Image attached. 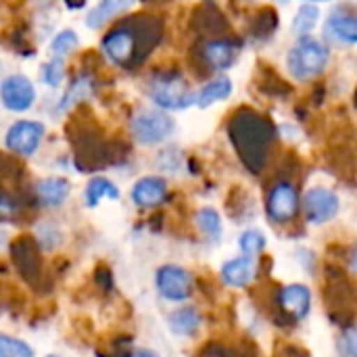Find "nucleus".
<instances>
[{
	"mask_svg": "<svg viewBox=\"0 0 357 357\" xmlns=\"http://www.w3.org/2000/svg\"><path fill=\"white\" fill-rule=\"evenodd\" d=\"M163 33L161 19L155 15H134L123 19L102 38V54L117 67H138L159 44Z\"/></svg>",
	"mask_w": 357,
	"mask_h": 357,
	"instance_id": "f257e3e1",
	"label": "nucleus"
},
{
	"mask_svg": "<svg viewBox=\"0 0 357 357\" xmlns=\"http://www.w3.org/2000/svg\"><path fill=\"white\" fill-rule=\"evenodd\" d=\"M228 132L238 151L241 161L251 172H259L266 163L268 149L276 136L272 123L266 117H261L249 109H243L230 119Z\"/></svg>",
	"mask_w": 357,
	"mask_h": 357,
	"instance_id": "f03ea898",
	"label": "nucleus"
},
{
	"mask_svg": "<svg viewBox=\"0 0 357 357\" xmlns=\"http://www.w3.org/2000/svg\"><path fill=\"white\" fill-rule=\"evenodd\" d=\"M67 138L75 151V165L79 172L102 169L119 159L117 144L105 140L100 128L90 115H77L67 123Z\"/></svg>",
	"mask_w": 357,
	"mask_h": 357,
	"instance_id": "7ed1b4c3",
	"label": "nucleus"
},
{
	"mask_svg": "<svg viewBox=\"0 0 357 357\" xmlns=\"http://www.w3.org/2000/svg\"><path fill=\"white\" fill-rule=\"evenodd\" d=\"M10 259L17 270V274L23 278L25 284H29L38 293H48L50 278L42 259V249L36 238L29 234H21L10 243Z\"/></svg>",
	"mask_w": 357,
	"mask_h": 357,
	"instance_id": "20e7f679",
	"label": "nucleus"
},
{
	"mask_svg": "<svg viewBox=\"0 0 357 357\" xmlns=\"http://www.w3.org/2000/svg\"><path fill=\"white\" fill-rule=\"evenodd\" d=\"M287 65H289V71L293 73L295 79H301V82L312 79V77L320 75L326 69V65H328V48L320 40H316L312 36H305L289 52Z\"/></svg>",
	"mask_w": 357,
	"mask_h": 357,
	"instance_id": "39448f33",
	"label": "nucleus"
},
{
	"mask_svg": "<svg viewBox=\"0 0 357 357\" xmlns=\"http://www.w3.org/2000/svg\"><path fill=\"white\" fill-rule=\"evenodd\" d=\"M149 96L155 105L167 111H180L190 107L197 98L192 96L188 82L180 71H163L157 73L149 86Z\"/></svg>",
	"mask_w": 357,
	"mask_h": 357,
	"instance_id": "423d86ee",
	"label": "nucleus"
},
{
	"mask_svg": "<svg viewBox=\"0 0 357 357\" xmlns=\"http://www.w3.org/2000/svg\"><path fill=\"white\" fill-rule=\"evenodd\" d=\"M174 119L167 113L144 109L138 111L132 119V134L142 144H157L163 142L174 132Z\"/></svg>",
	"mask_w": 357,
	"mask_h": 357,
	"instance_id": "0eeeda50",
	"label": "nucleus"
},
{
	"mask_svg": "<svg viewBox=\"0 0 357 357\" xmlns=\"http://www.w3.org/2000/svg\"><path fill=\"white\" fill-rule=\"evenodd\" d=\"M0 100L8 111L23 113L36 102V88L25 75H8L0 82Z\"/></svg>",
	"mask_w": 357,
	"mask_h": 357,
	"instance_id": "6e6552de",
	"label": "nucleus"
},
{
	"mask_svg": "<svg viewBox=\"0 0 357 357\" xmlns=\"http://www.w3.org/2000/svg\"><path fill=\"white\" fill-rule=\"evenodd\" d=\"M44 138V126L40 121H15L6 132V149L13 155L29 157L38 151L40 142Z\"/></svg>",
	"mask_w": 357,
	"mask_h": 357,
	"instance_id": "1a4fd4ad",
	"label": "nucleus"
},
{
	"mask_svg": "<svg viewBox=\"0 0 357 357\" xmlns=\"http://www.w3.org/2000/svg\"><path fill=\"white\" fill-rule=\"evenodd\" d=\"M157 291L167 301H186L192 295V276L180 266H163L157 272Z\"/></svg>",
	"mask_w": 357,
	"mask_h": 357,
	"instance_id": "9d476101",
	"label": "nucleus"
},
{
	"mask_svg": "<svg viewBox=\"0 0 357 357\" xmlns=\"http://www.w3.org/2000/svg\"><path fill=\"white\" fill-rule=\"evenodd\" d=\"M303 209H305V218L312 224H326L333 218H337L339 209H341V201L339 197L322 186L310 188L305 192L303 199Z\"/></svg>",
	"mask_w": 357,
	"mask_h": 357,
	"instance_id": "9b49d317",
	"label": "nucleus"
},
{
	"mask_svg": "<svg viewBox=\"0 0 357 357\" xmlns=\"http://www.w3.org/2000/svg\"><path fill=\"white\" fill-rule=\"evenodd\" d=\"M299 209V197L293 184L289 182H280L270 190L268 197V213L274 222H291L297 215Z\"/></svg>",
	"mask_w": 357,
	"mask_h": 357,
	"instance_id": "f8f14e48",
	"label": "nucleus"
},
{
	"mask_svg": "<svg viewBox=\"0 0 357 357\" xmlns=\"http://www.w3.org/2000/svg\"><path fill=\"white\" fill-rule=\"evenodd\" d=\"M278 303L287 316H291L295 320H303V318H307L310 307H312V293L303 284H289V287L280 289Z\"/></svg>",
	"mask_w": 357,
	"mask_h": 357,
	"instance_id": "ddd939ff",
	"label": "nucleus"
},
{
	"mask_svg": "<svg viewBox=\"0 0 357 357\" xmlns=\"http://www.w3.org/2000/svg\"><path fill=\"white\" fill-rule=\"evenodd\" d=\"M165 197H167V182L157 176L142 178L132 188V201L138 207H146V209L157 207L165 201Z\"/></svg>",
	"mask_w": 357,
	"mask_h": 357,
	"instance_id": "4468645a",
	"label": "nucleus"
},
{
	"mask_svg": "<svg viewBox=\"0 0 357 357\" xmlns=\"http://www.w3.org/2000/svg\"><path fill=\"white\" fill-rule=\"evenodd\" d=\"M238 56V44L230 40H211L203 46V61L209 69H228Z\"/></svg>",
	"mask_w": 357,
	"mask_h": 357,
	"instance_id": "2eb2a0df",
	"label": "nucleus"
},
{
	"mask_svg": "<svg viewBox=\"0 0 357 357\" xmlns=\"http://www.w3.org/2000/svg\"><path fill=\"white\" fill-rule=\"evenodd\" d=\"M257 274L255 261L251 257H234L222 266V280L230 287H247Z\"/></svg>",
	"mask_w": 357,
	"mask_h": 357,
	"instance_id": "dca6fc26",
	"label": "nucleus"
},
{
	"mask_svg": "<svg viewBox=\"0 0 357 357\" xmlns=\"http://www.w3.org/2000/svg\"><path fill=\"white\" fill-rule=\"evenodd\" d=\"M71 192V184L63 178H48L44 182H40L36 186V195L38 199L44 203V205H50V207H56L61 205Z\"/></svg>",
	"mask_w": 357,
	"mask_h": 357,
	"instance_id": "f3484780",
	"label": "nucleus"
},
{
	"mask_svg": "<svg viewBox=\"0 0 357 357\" xmlns=\"http://www.w3.org/2000/svg\"><path fill=\"white\" fill-rule=\"evenodd\" d=\"M128 8H132V2H119V0H107L100 2L98 6H94L88 17H86V25L92 29H100L107 21H111L113 17H119L121 13H126Z\"/></svg>",
	"mask_w": 357,
	"mask_h": 357,
	"instance_id": "a211bd4d",
	"label": "nucleus"
},
{
	"mask_svg": "<svg viewBox=\"0 0 357 357\" xmlns=\"http://www.w3.org/2000/svg\"><path fill=\"white\" fill-rule=\"evenodd\" d=\"M201 326V314L195 307H182L169 316V328L178 337H190Z\"/></svg>",
	"mask_w": 357,
	"mask_h": 357,
	"instance_id": "6ab92c4d",
	"label": "nucleus"
},
{
	"mask_svg": "<svg viewBox=\"0 0 357 357\" xmlns=\"http://www.w3.org/2000/svg\"><path fill=\"white\" fill-rule=\"evenodd\" d=\"M230 94H232V82L228 77H218V79H213V82H209V84H205L201 88L195 102L205 109V107H211L213 102H220V100L228 98Z\"/></svg>",
	"mask_w": 357,
	"mask_h": 357,
	"instance_id": "aec40b11",
	"label": "nucleus"
},
{
	"mask_svg": "<svg viewBox=\"0 0 357 357\" xmlns=\"http://www.w3.org/2000/svg\"><path fill=\"white\" fill-rule=\"evenodd\" d=\"M326 29L341 42L357 44V17H351V15L331 17L326 23Z\"/></svg>",
	"mask_w": 357,
	"mask_h": 357,
	"instance_id": "412c9836",
	"label": "nucleus"
},
{
	"mask_svg": "<svg viewBox=\"0 0 357 357\" xmlns=\"http://www.w3.org/2000/svg\"><path fill=\"white\" fill-rule=\"evenodd\" d=\"M105 197H109V199H113V201L119 199V190L115 188V184L109 182L107 178H94V180H90V184H88V188H86V203H88L90 207H94V205H98Z\"/></svg>",
	"mask_w": 357,
	"mask_h": 357,
	"instance_id": "4be33fe9",
	"label": "nucleus"
},
{
	"mask_svg": "<svg viewBox=\"0 0 357 357\" xmlns=\"http://www.w3.org/2000/svg\"><path fill=\"white\" fill-rule=\"evenodd\" d=\"M318 17H320V8L316 4H312V2L301 4L299 10H297V15H295V21H293L295 33H299L301 38H305L314 29V25L318 23Z\"/></svg>",
	"mask_w": 357,
	"mask_h": 357,
	"instance_id": "5701e85b",
	"label": "nucleus"
},
{
	"mask_svg": "<svg viewBox=\"0 0 357 357\" xmlns=\"http://www.w3.org/2000/svg\"><path fill=\"white\" fill-rule=\"evenodd\" d=\"M197 224L201 228V232L211 238V241H218L222 236V218L215 209L211 207H205L197 213Z\"/></svg>",
	"mask_w": 357,
	"mask_h": 357,
	"instance_id": "b1692460",
	"label": "nucleus"
},
{
	"mask_svg": "<svg viewBox=\"0 0 357 357\" xmlns=\"http://www.w3.org/2000/svg\"><path fill=\"white\" fill-rule=\"evenodd\" d=\"M90 88H92V77H90V73L79 75V77L71 84V88L67 90V94H63V100L59 102V111H67L73 102L82 100V98L90 92Z\"/></svg>",
	"mask_w": 357,
	"mask_h": 357,
	"instance_id": "393cba45",
	"label": "nucleus"
},
{
	"mask_svg": "<svg viewBox=\"0 0 357 357\" xmlns=\"http://www.w3.org/2000/svg\"><path fill=\"white\" fill-rule=\"evenodd\" d=\"M23 176V165L15 159V155L0 151V182H19Z\"/></svg>",
	"mask_w": 357,
	"mask_h": 357,
	"instance_id": "a878e982",
	"label": "nucleus"
},
{
	"mask_svg": "<svg viewBox=\"0 0 357 357\" xmlns=\"http://www.w3.org/2000/svg\"><path fill=\"white\" fill-rule=\"evenodd\" d=\"M77 44H79V40H77L75 31L65 29V31L56 33V38L52 40V44H50V52L54 54V59H61L63 54H69L71 50H75V48H77Z\"/></svg>",
	"mask_w": 357,
	"mask_h": 357,
	"instance_id": "bb28decb",
	"label": "nucleus"
},
{
	"mask_svg": "<svg viewBox=\"0 0 357 357\" xmlns=\"http://www.w3.org/2000/svg\"><path fill=\"white\" fill-rule=\"evenodd\" d=\"M0 357H33V349L19 339L0 335Z\"/></svg>",
	"mask_w": 357,
	"mask_h": 357,
	"instance_id": "cd10ccee",
	"label": "nucleus"
},
{
	"mask_svg": "<svg viewBox=\"0 0 357 357\" xmlns=\"http://www.w3.org/2000/svg\"><path fill=\"white\" fill-rule=\"evenodd\" d=\"M238 247L245 253V257H251L255 253H259L266 247V236L259 230H247L241 234L238 238Z\"/></svg>",
	"mask_w": 357,
	"mask_h": 357,
	"instance_id": "c85d7f7f",
	"label": "nucleus"
},
{
	"mask_svg": "<svg viewBox=\"0 0 357 357\" xmlns=\"http://www.w3.org/2000/svg\"><path fill=\"white\" fill-rule=\"evenodd\" d=\"M63 77H65V65H63L61 59H52L42 67V79H44L46 86L56 88L63 82Z\"/></svg>",
	"mask_w": 357,
	"mask_h": 357,
	"instance_id": "c756f323",
	"label": "nucleus"
},
{
	"mask_svg": "<svg viewBox=\"0 0 357 357\" xmlns=\"http://www.w3.org/2000/svg\"><path fill=\"white\" fill-rule=\"evenodd\" d=\"M21 211V201L10 195H0V218H13Z\"/></svg>",
	"mask_w": 357,
	"mask_h": 357,
	"instance_id": "7c9ffc66",
	"label": "nucleus"
},
{
	"mask_svg": "<svg viewBox=\"0 0 357 357\" xmlns=\"http://www.w3.org/2000/svg\"><path fill=\"white\" fill-rule=\"evenodd\" d=\"M94 282H96V287H98L100 291L109 293V291L113 289V274H111V270H109L107 266H98V268L94 270Z\"/></svg>",
	"mask_w": 357,
	"mask_h": 357,
	"instance_id": "2f4dec72",
	"label": "nucleus"
},
{
	"mask_svg": "<svg viewBox=\"0 0 357 357\" xmlns=\"http://www.w3.org/2000/svg\"><path fill=\"white\" fill-rule=\"evenodd\" d=\"M341 347H343V354L347 357H357V328L343 335Z\"/></svg>",
	"mask_w": 357,
	"mask_h": 357,
	"instance_id": "473e14b6",
	"label": "nucleus"
},
{
	"mask_svg": "<svg viewBox=\"0 0 357 357\" xmlns=\"http://www.w3.org/2000/svg\"><path fill=\"white\" fill-rule=\"evenodd\" d=\"M128 357H157L153 351H146V349H140V351H130Z\"/></svg>",
	"mask_w": 357,
	"mask_h": 357,
	"instance_id": "72a5a7b5",
	"label": "nucleus"
},
{
	"mask_svg": "<svg viewBox=\"0 0 357 357\" xmlns=\"http://www.w3.org/2000/svg\"><path fill=\"white\" fill-rule=\"evenodd\" d=\"M351 270L357 274V247L356 251H354V257H351Z\"/></svg>",
	"mask_w": 357,
	"mask_h": 357,
	"instance_id": "f704fd0d",
	"label": "nucleus"
},
{
	"mask_svg": "<svg viewBox=\"0 0 357 357\" xmlns=\"http://www.w3.org/2000/svg\"><path fill=\"white\" fill-rule=\"evenodd\" d=\"M48 357H56V356H48Z\"/></svg>",
	"mask_w": 357,
	"mask_h": 357,
	"instance_id": "c9c22d12",
	"label": "nucleus"
}]
</instances>
